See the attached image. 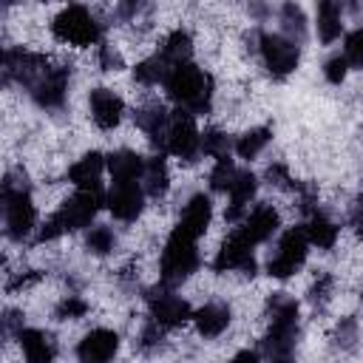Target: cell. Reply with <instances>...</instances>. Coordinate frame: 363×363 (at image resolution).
Segmentation results:
<instances>
[{
	"label": "cell",
	"mask_w": 363,
	"mask_h": 363,
	"mask_svg": "<svg viewBox=\"0 0 363 363\" xmlns=\"http://www.w3.org/2000/svg\"><path fill=\"white\" fill-rule=\"evenodd\" d=\"M164 91H167V96L182 111H190L193 116L210 111V102H213V79H210V74H204L193 62L176 65L167 74V79H164Z\"/></svg>",
	"instance_id": "obj_1"
},
{
	"label": "cell",
	"mask_w": 363,
	"mask_h": 363,
	"mask_svg": "<svg viewBox=\"0 0 363 363\" xmlns=\"http://www.w3.org/2000/svg\"><path fill=\"white\" fill-rule=\"evenodd\" d=\"M269 309V329L264 337L267 357H292L298 343V303L286 292H275L267 303Z\"/></svg>",
	"instance_id": "obj_2"
},
{
	"label": "cell",
	"mask_w": 363,
	"mask_h": 363,
	"mask_svg": "<svg viewBox=\"0 0 363 363\" xmlns=\"http://www.w3.org/2000/svg\"><path fill=\"white\" fill-rule=\"evenodd\" d=\"M99 204H102V193H96V190H77L54 216L45 218V224L37 230V241H54L62 233H74V230L88 227L94 221Z\"/></svg>",
	"instance_id": "obj_3"
},
{
	"label": "cell",
	"mask_w": 363,
	"mask_h": 363,
	"mask_svg": "<svg viewBox=\"0 0 363 363\" xmlns=\"http://www.w3.org/2000/svg\"><path fill=\"white\" fill-rule=\"evenodd\" d=\"M3 221H6V235L11 241H23L31 235L37 227V210L26 184V176L17 179L14 173L6 176L3 182Z\"/></svg>",
	"instance_id": "obj_4"
},
{
	"label": "cell",
	"mask_w": 363,
	"mask_h": 363,
	"mask_svg": "<svg viewBox=\"0 0 363 363\" xmlns=\"http://www.w3.org/2000/svg\"><path fill=\"white\" fill-rule=\"evenodd\" d=\"M196 241L193 235L182 233L179 227L170 233L164 250H162V284L164 286H176L182 284L184 278H190L199 267V250H196Z\"/></svg>",
	"instance_id": "obj_5"
},
{
	"label": "cell",
	"mask_w": 363,
	"mask_h": 363,
	"mask_svg": "<svg viewBox=\"0 0 363 363\" xmlns=\"http://www.w3.org/2000/svg\"><path fill=\"white\" fill-rule=\"evenodd\" d=\"M51 31H54L57 40H62V43H68V45H79V48L94 45V43H99V37H102L99 23L94 20V14H91L85 6H68V9H62V11L54 17Z\"/></svg>",
	"instance_id": "obj_6"
},
{
	"label": "cell",
	"mask_w": 363,
	"mask_h": 363,
	"mask_svg": "<svg viewBox=\"0 0 363 363\" xmlns=\"http://www.w3.org/2000/svg\"><path fill=\"white\" fill-rule=\"evenodd\" d=\"M164 153H173L179 159H196L201 153V130L196 128V119L190 111H173L170 113V122H167V130H164V139L159 145Z\"/></svg>",
	"instance_id": "obj_7"
},
{
	"label": "cell",
	"mask_w": 363,
	"mask_h": 363,
	"mask_svg": "<svg viewBox=\"0 0 363 363\" xmlns=\"http://www.w3.org/2000/svg\"><path fill=\"white\" fill-rule=\"evenodd\" d=\"M258 51H261V60L267 65V71L275 77V79H284L289 77L295 68H298V60H301V45L286 40L284 34H272V31H261L258 34Z\"/></svg>",
	"instance_id": "obj_8"
},
{
	"label": "cell",
	"mask_w": 363,
	"mask_h": 363,
	"mask_svg": "<svg viewBox=\"0 0 363 363\" xmlns=\"http://www.w3.org/2000/svg\"><path fill=\"white\" fill-rule=\"evenodd\" d=\"M306 250H309V238H306L303 224L301 227H289L281 235L278 250H275V255L267 264V272L272 278H289V275H295L303 267V261H306Z\"/></svg>",
	"instance_id": "obj_9"
},
{
	"label": "cell",
	"mask_w": 363,
	"mask_h": 363,
	"mask_svg": "<svg viewBox=\"0 0 363 363\" xmlns=\"http://www.w3.org/2000/svg\"><path fill=\"white\" fill-rule=\"evenodd\" d=\"M147 306H150V320H156L162 329L182 326L193 318L190 303L182 301L176 292H170V286H164V284L147 292Z\"/></svg>",
	"instance_id": "obj_10"
},
{
	"label": "cell",
	"mask_w": 363,
	"mask_h": 363,
	"mask_svg": "<svg viewBox=\"0 0 363 363\" xmlns=\"http://www.w3.org/2000/svg\"><path fill=\"white\" fill-rule=\"evenodd\" d=\"M216 272H244L252 275L255 272V258H252V244L235 230L230 233V238L221 244L216 261H213Z\"/></svg>",
	"instance_id": "obj_11"
},
{
	"label": "cell",
	"mask_w": 363,
	"mask_h": 363,
	"mask_svg": "<svg viewBox=\"0 0 363 363\" xmlns=\"http://www.w3.org/2000/svg\"><path fill=\"white\" fill-rule=\"evenodd\" d=\"M142 201H145V190L139 182H113L108 193V210L119 221H133L142 213Z\"/></svg>",
	"instance_id": "obj_12"
},
{
	"label": "cell",
	"mask_w": 363,
	"mask_h": 363,
	"mask_svg": "<svg viewBox=\"0 0 363 363\" xmlns=\"http://www.w3.org/2000/svg\"><path fill=\"white\" fill-rule=\"evenodd\" d=\"M65 91H68V68H57V65H51L28 88V94L34 96L40 108H60L65 102Z\"/></svg>",
	"instance_id": "obj_13"
},
{
	"label": "cell",
	"mask_w": 363,
	"mask_h": 363,
	"mask_svg": "<svg viewBox=\"0 0 363 363\" xmlns=\"http://www.w3.org/2000/svg\"><path fill=\"white\" fill-rule=\"evenodd\" d=\"M119 352V335L113 329H91L79 346H77V354L82 363H108L113 360V354Z\"/></svg>",
	"instance_id": "obj_14"
},
{
	"label": "cell",
	"mask_w": 363,
	"mask_h": 363,
	"mask_svg": "<svg viewBox=\"0 0 363 363\" xmlns=\"http://www.w3.org/2000/svg\"><path fill=\"white\" fill-rule=\"evenodd\" d=\"M281 218H278V210L272 204H258L255 210H250L238 227V233L255 247V244H264L267 238H272V233L278 230Z\"/></svg>",
	"instance_id": "obj_15"
},
{
	"label": "cell",
	"mask_w": 363,
	"mask_h": 363,
	"mask_svg": "<svg viewBox=\"0 0 363 363\" xmlns=\"http://www.w3.org/2000/svg\"><path fill=\"white\" fill-rule=\"evenodd\" d=\"M125 113V102L111 91V88H94L91 91V119L96 122V128L111 130L122 122Z\"/></svg>",
	"instance_id": "obj_16"
},
{
	"label": "cell",
	"mask_w": 363,
	"mask_h": 363,
	"mask_svg": "<svg viewBox=\"0 0 363 363\" xmlns=\"http://www.w3.org/2000/svg\"><path fill=\"white\" fill-rule=\"evenodd\" d=\"M210 218H213V204H210V199H207L204 193H199V196H193V199L184 204L182 218H179L176 227H179L182 233L193 235V238H201L204 230L210 227Z\"/></svg>",
	"instance_id": "obj_17"
},
{
	"label": "cell",
	"mask_w": 363,
	"mask_h": 363,
	"mask_svg": "<svg viewBox=\"0 0 363 363\" xmlns=\"http://www.w3.org/2000/svg\"><path fill=\"white\" fill-rule=\"evenodd\" d=\"M105 164H108V159H102V153L91 150L77 164H71L68 179L77 184V190H96V193H102L99 190V179H102V167Z\"/></svg>",
	"instance_id": "obj_18"
},
{
	"label": "cell",
	"mask_w": 363,
	"mask_h": 363,
	"mask_svg": "<svg viewBox=\"0 0 363 363\" xmlns=\"http://www.w3.org/2000/svg\"><path fill=\"white\" fill-rule=\"evenodd\" d=\"M193 320H196L199 335H204V337H218V335L230 326V306H227V303H218V301H210V303H204L199 312H193Z\"/></svg>",
	"instance_id": "obj_19"
},
{
	"label": "cell",
	"mask_w": 363,
	"mask_h": 363,
	"mask_svg": "<svg viewBox=\"0 0 363 363\" xmlns=\"http://www.w3.org/2000/svg\"><path fill=\"white\" fill-rule=\"evenodd\" d=\"M26 363H54V343L43 329H20L17 332Z\"/></svg>",
	"instance_id": "obj_20"
},
{
	"label": "cell",
	"mask_w": 363,
	"mask_h": 363,
	"mask_svg": "<svg viewBox=\"0 0 363 363\" xmlns=\"http://www.w3.org/2000/svg\"><path fill=\"white\" fill-rule=\"evenodd\" d=\"M108 170L113 182H139L145 173V159L133 150H113L108 156Z\"/></svg>",
	"instance_id": "obj_21"
},
{
	"label": "cell",
	"mask_w": 363,
	"mask_h": 363,
	"mask_svg": "<svg viewBox=\"0 0 363 363\" xmlns=\"http://www.w3.org/2000/svg\"><path fill=\"white\" fill-rule=\"evenodd\" d=\"M303 230H306L309 244H315L320 250H332L335 241H337V224L320 210H309V218H306Z\"/></svg>",
	"instance_id": "obj_22"
},
{
	"label": "cell",
	"mask_w": 363,
	"mask_h": 363,
	"mask_svg": "<svg viewBox=\"0 0 363 363\" xmlns=\"http://www.w3.org/2000/svg\"><path fill=\"white\" fill-rule=\"evenodd\" d=\"M255 187H258V182H255V176L250 173V170H238V176H235V182L230 184V210H227V218L230 221H235V218H241V213L247 210V204H250V199L255 196Z\"/></svg>",
	"instance_id": "obj_23"
},
{
	"label": "cell",
	"mask_w": 363,
	"mask_h": 363,
	"mask_svg": "<svg viewBox=\"0 0 363 363\" xmlns=\"http://www.w3.org/2000/svg\"><path fill=\"white\" fill-rule=\"evenodd\" d=\"M167 122H170V113L159 102H150V105H145V108L136 111V125L147 133V139L153 145H162L164 130H167Z\"/></svg>",
	"instance_id": "obj_24"
},
{
	"label": "cell",
	"mask_w": 363,
	"mask_h": 363,
	"mask_svg": "<svg viewBox=\"0 0 363 363\" xmlns=\"http://www.w3.org/2000/svg\"><path fill=\"white\" fill-rule=\"evenodd\" d=\"M343 6L335 0H323L318 6V34L323 43H335L343 31Z\"/></svg>",
	"instance_id": "obj_25"
},
{
	"label": "cell",
	"mask_w": 363,
	"mask_h": 363,
	"mask_svg": "<svg viewBox=\"0 0 363 363\" xmlns=\"http://www.w3.org/2000/svg\"><path fill=\"white\" fill-rule=\"evenodd\" d=\"M159 54H162L173 68H176V65H182V62H190V54H193V40H190V34H187L184 28L170 31Z\"/></svg>",
	"instance_id": "obj_26"
},
{
	"label": "cell",
	"mask_w": 363,
	"mask_h": 363,
	"mask_svg": "<svg viewBox=\"0 0 363 363\" xmlns=\"http://www.w3.org/2000/svg\"><path fill=\"white\" fill-rule=\"evenodd\" d=\"M142 190L153 199L164 196L167 190V164L162 156H153V159H145V173H142Z\"/></svg>",
	"instance_id": "obj_27"
},
{
	"label": "cell",
	"mask_w": 363,
	"mask_h": 363,
	"mask_svg": "<svg viewBox=\"0 0 363 363\" xmlns=\"http://www.w3.org/2000/svg\"><path fill=\"white\" fill-rule=\"evenodd\" d=\"M173 71V65L162 57V54H153V57H147V60H142L136 68H133V77H136V82H142V85H164V79H167V74Z\"/></svg>",
	"instance_id": "obj_28"
},
{
	"label": "cell",
	"mask_w": 363,
	"mask_h": 363,
	"mask_svg": "<svg viewBox=\"0 0 363 363\" xmlns=\"http://www.w3.org/2000/svg\"><path fill=\"white\" fill-rule=\"evenodd\" d=\"M281 34L298 45L306 40V17H303L301 6H295V3L281 6Z\"/></svg>",
	"instance_id": "obj_29"
},
{
	"label": "cell",
	"mask_w": 363,
	"mask_h": 363,
	"mask_svg": "<svg viewBox=\"0 0 363 363\" xmlns=\"http://www.w3.org/2000/svg\"><path fill=\"white\" fill-rule=\"evenodd\" d=\"M269 136H272L269 128H252V130H247V133L238 136L235 153H238L241 159H255V156L269 145Z\"/></svg>",
	"instance_id": "obj_30"
},
{
	"label": "cell",
	"mask_w": 363,
	"mask_h": 363,
	"mask_svg": "<svg viewBox=\"0 0 363 363\" xmlns=\"http://www.w3.org/2000/svg\"><path fill=\"white\" fill-rule=\"evenodd\" d=\"M235 176H238V167H235V162L230 159V156H221V159H216V164H213V170H210V187L213 190H230V184L235 182Z\"/></svg>",
	"instance_id": "obj_31"
},
{
	"label": "cell",
	"mask_w": 363,
	"mask_h": 363,
	"mask_svg": "<svg viewBox=\"0 0 363 363\" xmlns=\"http://www.w3.org/2000/svg\"><path fill=\"white\" fill-rule=\"evenodd\" d=\"M85 247L94 252V255H108L113 247H116V235L111 227H94L85 238Z\"/></svg>",
	"instance_id": "obj_32"
},
{
	"label": "cell",
	"mask_w": 363,
	"mask_h": 363,
	"mask_svg": "<svg viewBox=\"0 0 363 363\" xmlns=\"http://www.w3.org/2000/svg\"><path fill=\"white\" fill-rule=\"evenodd\" d=\"M201 150L210 153V156H216V159L227 156V150H230V139H227V133H221L218 128H207V130L201 133Z\"/></svg>",
	"instance_id": "obj_33"
},
{
	"label": "cell",
	"mask_w": 363,
	"mask_h": 363,
	"mask_svg": "<svg viewBox=\"0 0 363 363\" xmlns=\"http://www.w3.org/2000/svg\"><path fill=\"white\" fill-rule=\"evenodd\" d=\"M343 57L352 68H363V28H354L346 34V45H343Z\"/></svg>",
	"instance_id": "obj_34"
},
{
	"label": "cell",
	"mask_w": 363,
	"mask_h": 363,
	"mask_svg": "<svg viewBox=\"0 0 363 363\" xmlns=\"http://www.w3.org/2000/svg\"><path fill=\"white\" fill-rule=\"evenodd\" d=\"M88 312V303L79 298V295H65L60 303H57V318L60 320H74V318H82Z\"/></svg>",
	"instance_id": "obj_35"
},
{
	"label": "cell",
	"mask_w": 363,
	"mask_h": 363,
	"mask_svg": "<svg viewBox=\"0 0 363 363\" xmlns=\"http://www.w3.org/2000/svg\"><path fill=\"white\" fill-rule=\"evenodd\" d=\"M346 71H349V62H346V57H343V54L329 57V60H326V65H323V74H326V79H329L332 85H340V82L346 79Z\"/></svg>",
	"instance_id": "obj_36"
},
{
	"label": "cell",
	"mask_w": 363,
	"mask_h": 363,
	"mask_svg": "<svg viewBox=\"0 0 363 363\" xmlns=\"http://www.w3.org/2000/svg\"><path fill=\"white\" fill-rule=\"evenodd\" d=\"M267 179H269V184H275L281 190H298V182H292L286 164H281V162H275V164L267 167Z\"/></svg>",
	"instance_id": "obj_37"
},
{
	"label": "cell",
	"mask_w": 363,
	"mask_h": 363,
	"mask_svg": "<svg viewBox=\"0 0 363 363\" xmlns=\"http://www.w3.org/2000/svg\"><path fill=\"white\" fill-rule=\"evenodd\" d=\"M354 337H357V320L354 318H343L337 323V329H335V343L343 346V349H349L354 343Z\"/></svg>",
	"instance_id": "obj_38"
},
{
	"label": "cell",
	"mask_w": 363,
	"mask_h": 363,
	"mask_svg": "<svg viewBox=\"0 0 363 363\" xmlns=\"http://www.w3.org/2000/svg\"><path fill=\"white\" fill-rule=\"evenodd\" d=\"M332 284H335V278L332 275H318V281L312 284V289H309V301L312 303H326L329 301V292H332Z\"/></svg>",
	"instance_id": "obj_39"
},
{
	"label": "cell",
	"mask_w": 363,
	"mask_h": 363,
	"mask_svg": "<svg viewBox=\"0 0 363 363\" xmlns=\"http://www.w3.org/2000/svg\"><path fill=\"white\" fill-rule=\"evenodd\" d=\"M99 65H102L105 71H119V68H122L119 51H113V45H102V48H99Z\"/></svg>",
	"instance_id": "obj_40"
},
{
	"label": "cell",
	"mask_w": 363,
	"mask_h": 363,
	"mask_svg": "<svg viewBox=\"0 0 363 363\" xmlns=\"http://www.w3.org/2000/svg\"><path fill=\"white\" fill-rule=\"evenodd\" d=\"M162 343V326L156 323V320H150L145 329H142V349L147 352V349H153V346H159Z\"/></svg>",
	"instance_id": "obj_41"
},
{
	"label": "cell",
	"mask_w": 363,
	"mask_h": 363,
	"mask_svg": "<svg viewBox=\"0 0 363 363\" xmlns=\"http://www.w3.org/2000/svg\"><path fill=\"white\" fill-rule=\"evenodd\" d=\"M349 224H352V230H354L357 235H363V196L354 199V204H352V210H349Z\"/></svg>",
	"instance_id": "obj_42"
},
{
	"label": "cell",
	"mask_w": 363,
	"mask_h": 363,
	"mask_svg": "<svg viewBox=\"0 0 363 363\" xmlns=\"http://www.w3.org/2000/svg\"><path fill=\"white\" fill-rule=\"evenodd\" d=\"M230 363H258V354H255V352H250V349H244V352H238Z\"/></svg>",
	"instance_id": "obj_43"
},
{
	"label": "cell",
	"mask_w": 363,
	"mask_h": 363,
	"mask_svg": "<svg viewBox=\"0 0 363 363\" xmlns=\"http://www.w3.org/2000/svg\"><path fill=\"white\" fill-rule=\"evenodd\" d=\"M360 298H363V295H360Z\"/></svg>",
	"instance_id": "obj_44"
}]
</instances>
